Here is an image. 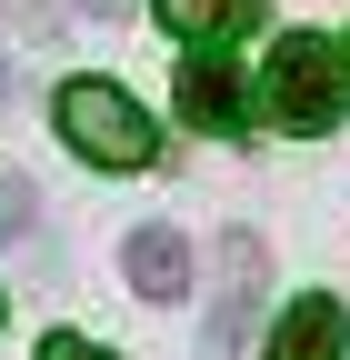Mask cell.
<instances>
[{"label":"cell","instance_id":"1","mask_svg":"<svg viewBox=\"0 0 350 360\" xmlns=\"http://www.w3.org/2000/svg\"><path fill=\"white\" fill-rule=\"evenodd\" d=\"M260 120L280 130H340L350 120V30H290L260 60Z\"/></svg>","mask_w":350,"mask_h":360},{"label":"cell","instance_id":"2","mask_svg":"<svg viewBox=\"0 0 350 360\" xmlns=\"http://www.w3.org/2000/svg\"><path fill=\"white\" fill-rule=\"evenodd\" d=\"M51 120H60V141L91 160V170H150L160 160V120L130 101L120 80H70L60 101H51Z\"/></svg>","mask_w":350,"mask_h":360},{"label":"cell","instance_id":"3","mask_svg":"<svg viewBox=\"0 0 350 360\" xmlns=\"http://www.w3.org/2000/svg\"><path fill=\"white\" fill-rule=\"evenodd\" d=\"M260 281H271V240H260V231H221V290H210V330H200L210 360H240L250 310H260Z\"/></svg>","mask_w":350,"mask_h":360},{"label":"cell","instance_id":"4","mask_svg":"<svg viewBox=\"0 0 350 360\" xmlns=\"http://www.w3.org/2000/svg\"><path fill=\"white\" fill-rule=\"evenodd\" d=\"M120 270H130V290H141L150 310L190 300V240L170 231V220H150V231H130V240H120Z\"/></svg>","mask_w":350,"mask_h":360},{"label":"cell","instance_id":"5","mask_svg":"<svg viewBox=\"0 0 350 360\" xmlns=\"http://www.w3.org/2000/svg\"><path fill=\"white\" fill-rule=\"evenodd\" d=\"M340 350H350L340 290H300V300L280 310V330H271V360H340Z\"/></svg>","mask_w":350,"mask_h":360},{"label":"cell","instance_id":"6","mask_svg":"<svg viewBox=\"0 0 350 360\" xmlns=\"http://www.w3.org/2000/svg\"><path fill=\"white\" fill-rule=\"evenodd\" d=\"M150 11H160V30L181 40V51H231V40L260 30L271 0H150Z\"/></svg>","mask_w":350,"mask_h":360},{"label":"cell","instance_id":"7","mask_svg":"<svg viewBox=\"0 0 350 360\" xmlns=\"http://www.w3.org/2000/svg\"><path fill=\"white\" fill-rule=\"evenodd\" d=\"M250 90L221 70V51H190V70H181V120H200V130H250Z\"/></svg>","mask_w":350,"mask_h":360},{"label":"cell","instance_id":"8","mask_svg":"<svg viewBox=\"0 0 350 360\" xmlns=\"http://www.w3.org/2000/svg\"><path fill=\"white\" fill-rule=\"evenodd\" d=\"M30 210H40V200H30V180H20V170H0V240H20V231H30Z\"/></svg>","mask_w":350,"mask_h":360},{"label":"cell","instance_id":"9","mask_svg":"<svg viewBox=\"0 0 350 360\" xmlns=\"http://www.w3.org/2000/svg\"><path fill=\"white\" fill-rule=\"evenodd\" d=\"M40 360H110L101 340H80V330H51V340H40Z\"/></svg>","mask_w":350,"mask_h":360},{"label":"cell","instance_id":"10","mask_svg":"<svg viewBox=\"0 0 350 360\" xmlns=\"http://www.w3.org/2000/svg\"><path fill=\"white\" fill-rule=\"evenodd\" d=\"M70 11H91V20H130L141 0H70Z\"/></svg>","mask_w":350,"mask_h":360},{"label":"cell","instance_id":"11","mask_svg":"<svg viewBox=\"0 0 350 360\" xmlns=\"http://www.w3.org/2000/svg\"><path fill=\"white\" fill-rule=\"evenodd\" d=\"M0 90H11V60H0Z\"/></svg>","mask_w":350,"mask_h":360},{"label":"cell","instance_id":"12","mask_svg":"<svg viewBox=\"0 0 350 360\" xmlns=\"http://www.w3.org/2000/svg\"><path fill=\"white\" fill-rule=\"evenodd\" d=\"M11 11H30V0H11Z\"/></svg>","mask_w":350,"mask_h":360}]
</instances>
